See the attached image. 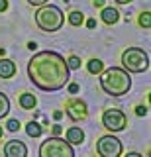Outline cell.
<instances>
[{"mask_svg":"<svg viewBox=\"0 0 151 157\" xmlns=\"http://www.w3.org/2000/svg\"><path fill=\"white\" fill-rule=\"evenodd\" d=\"M28 77L40 90L55 92L69 82L71 71L65 57L57 51H40L28 63Z\"/></svg>","mask_w":151,"mask_h":157,"instance_id":"obj_1","label":"cell"},{"mask_svg":"<svg viewBox=\"0 0 151 157\" xmlns=\"http://www.w3.org/2000/svg\"><path fill=\"white\" fill-rule=\"evenodd\" d=\"M100 86H102V90L110 96H124L131 86V77L128 75L126 69L112 67V69L102 73Z\"/></svg>","mask_w":151,"mask_h":157,"instance_id":"obj_2","label":"cell"},{"mask_svg":"<svg viewBox=\"0 0 151 157\" xmlns=\"http://www.w3.org/2000/svg\"><path fill=\"white\" fill-rule=\"evenodd\" d=\"M65 24V14L53 4H41L36 12V26L43 32H57Z\"/></svg>","mask_w":151,"mask_h":157,"instance_id":"obj_3","label":"cell"},{"mask_svg":"<svg viewBox=\"0 0 151 157\" xmlns=\"http://www.w3.org/2000/svg\"><path fill=\"white\" fill-rule=\"evenodd\" d=\"M122 65L128 73H143L149 69V55L139 47H128L122 53Z\"/></svg>","mask_w":151,"mask_h":157,"instance_id":"obj_4","label":"cell"},{"mask_svg":"<svg viewBox=\"0 0 151 157\" xmlns=\"http://www.w3.org/2000/svg\"><path fill=\"white\" fill-rule=\"evenodd\" d=\"M40 155L41 157H73L75 149L67 140L61 137H49L45 140L40 147Z\"/></svg>","mask_w":151,"mask_h":157,"instance_id":"obj_5","label":"cell"},{"mask_svg":"<svg viewBox=\"0 0 151 157\" xmlns=\"http://www.w3.org/2000/svg\"><path fill=\"white\" fill-rule=\"evenodd\" d=\"M102 124L108 132H124L128 126V116L118 108H108L102 114Z\"/></svg>","mask_w":151,"mask_h":157,"instance_id":"obj_6","label":"cell"},{"mask_svg":"<svg viewBox=\"0 0 151 157\" xmlns=\"http://www.w3.org/2000/svg\"><path fill=\"white\" fill-rule=\"evenodd\" d=\"M122 141L114 136H102L96 141V153L102 157H118L122 155Z\"/></svg>","mask_w":151,"mask_h":157,"instance_id":"obj_7","label":"cell"},{"mask_svg":"<svg viewBox=\"0 0 151 157\" xmlns=\"http://www.w3.org/2000/svg\"><path fill=\"white\" fill-rule=\"evenodd\" d=\"M65 112L73 122H81V120H85V118L89 116V108H86V104L82 100H71L69 104H67Z\"/></svg>","mask_w":151,"mask_h":157,"instance_id":"obj_8","label":"cell"},{"mask_svg":"<svg viewBox=\"0 0 151 157\" xmlns=\"http://www.w3.org/2000/svg\"><path fill=\"white\" fill-rule=\"evenodd\" d=\"M4 155H8V157H26L28 155V147L20 140H10L6 145H4Z\"/></svg>","mask_w":151,"mask_h":157,"instance_id":"obj_9","label":"cell"},{"mask_svg":"<svg viewBox=\"0 0 151 157\" xmlns=\"http://www.w3.org/2000/svg\"><path fill=\"white\" fill-rule=\"evenodd\" d=\"M16 71L18 67L12 59H0V78H12Z\"/></svg>","mask_w":151,"mask_h":157,"instance_id":"obj_10","label":"cell"},{"mask_svg":"<svg viewBox=\"0 0 151 157\" xmlns=\"http://www.w3.org/2000/svg\"><path fill=\"white\" fill-rule=\"evenodd\" d=\"M67 141H69L71 145H81L82 141H85V132H82L79 126L69 128V130H67Z\"/></svg>","mask_w":151,"mask_h":157,"instance_id":"obj_11","label":"cell"},{"mask_svg":"<svg viewBox=\"0 0 151 157\" xmlns=\"http://www.w3.org/2000/svg\"><path fill=\"white\" fill-rule=\"evenodd\" d=\"M102 22L108 24V26H112V24H116L120 20V12L116 8H102V14H100Z\"/></svg>","mask_w":151,"mask_h":157,"instance_id":"obj_12","label":"cell"},{"mask_svg":"<svg viewBox=\"0 0 151 157\" xmlns=\"http://www.w3.org/2000/svg\"><path fill=\"white\" fill-rule=\"evenodd\" d=\"M37 104V98L32 94V92H24V94H20V106L24 108V110H33Z\"/></svg>","mask_w":151,"mask_h":157,"instance_id":"obj_13","label":"cell"},{"mask_svg":"<svg viewBox=\"0 0 151 157\" xmlns=\"http://www.w3.org/2000/svg\"><path fill=\"white\" fill-rule=\"evenodd\" d=\"M86 69H89L90 75H100V73L104 71V63H102L100 59H90V61L86 63Z\"/></svg>","mask_w":151,"mask_h":157,"instance_id":"obj_14","label":"cell"},{"mask_svg":"<svg viewBox=\"0 0 151 157\" xmlns=\"http://www.w3.org/2000/svg\"><path fill=\"white\" fill-rule=\"evenodd\" d=\"M10 112V100L4 92H0V118H6Z\"/></svg>","mask_w":151,"mask_h":157,"instance_id":"obj_15","label":"cell"},{"mask_svg":"<svg viewBox=\"0 0 151 157\" xmlns=\"http://www.w3.org/2000/svg\"><path fill=\"white\" fill-rule=\"evenodd\" d=\"M26 132H28V136H30V137H40L43 130H41V126L37 124V122H30V124L26 126Z\"/></svg>","mask_w":151,"mask_h":157,"instance_id":"obj_16","label":"cell"},{"mask_svg":"<svg viewBox=\"0 0 151 157\" xmlns=\"http://www.w3.org/2000/svg\"><path fill=\"white\" fill-rule=\"evenodd\" d=\"M82 20H85V16H82V12H79V10H73L69 14V24L71 26H81Z\"/></svg>","mask_w":151,"mask_h":157,"instance_id":"obj_17","label":"cell"},{"mask_svg":"<svg viewBox=\"0 0 151 157\" xmlns=\"http://www.w3.org/2000/svg\"><path fill=\"white\" fill-rule=\"evenodd\" d=\"M139 26L143 28V29H149V26H151V14L149 12L139 14Z\"/></svg>","mask_w":151,"mask_h":157,"instance_id":"obj_18","label":"cell"},{"mask_svg":"<svg viewBox=\"0 0 151 157\" xmlns=\"http://www.w3.org/2000/svg\"><path fill=\"white\" fill-rule=\"evenodd\" d=\"M67 67H69V71H75V69H79V67H81V59L75 57V55L69 57V59H67Z\"/></svg>","mask_w":151,"mask_h":157,"instance_id":"obj_19","label":"cell"},{"mask_svg":"<svg viewBox=\"0 0 151 157\" xmlns=\"http://www.w3.org/2000/svg\"><path fill=\"white\" fill-rule=\"evenodd\" d=\"M8 130H10V132H18V130H20V122H18V120H8Z\"/></svg>","mask_w":151,"mask_h":157,"instance_id":"obj_20","label":"cell"},{"mask_svg":"<svg viewBox=\"0 0 151 157\" xmlns=\"http://www.w3.org/2000/svg\"><path fill=\"white\" fill-rule=\"evenodd\" d=\"M135 114H138V116H145V114H147V106H138Z\"/></svg>","mask_w":151,"mask_h":157,"instance_id":"obj_21","label":"cell"},{"mask_svg":"<svg viewBox=\"0 0 151 157\" xmlns=\"http://www.w3.org/2000/svg\"><path fill=\"white\" fill-rule=\"evenodd\" d=\"M32 6H41V4H47V0H28Z\"/></svg>","mask_w":151,"mask_h":157,"instance_id":"obj_22","label":"cell"},{"mask_svg":"<svg viewBox=\"0 0 151 157\" xmlns=\"http://www.w3.org/2000/svg\"><path fill=\"white\" fill-rule=\"evenodd\" d=\"M6 8H8V0H0V12H4Z\"/></svg>","mask_w":151,"mask_h":157,"instance_id":"obj_23","label":"cell"},{"mask_svg":"<svg viewBox=\"0 0 151 157\" xmlns=\"http://www.w3.org/2000/svg\"><path fill=\"white\" fill-rule=\"evenodd\" d=\"M69 92H73V94H75V92H79V85H71L69 86Z\"/></svg>","mask_w":151,"mask_h":157,"instance_id":"obj_24","label":"cell"},{"mask_svg":"<svg viewBox=\"0 0 151 157\" xmlns=\"http://www.w3.org/2000/svg\"><path fill=\"white\" fill-rule=\"evenodd\" d=\"M86 26H89V28L92 29V28H94V26H96V20H89V22H86Z\"/></svg>","mask_w":151,"mask_h":157,"instance_id":"obj_25","label":"cell"},{"mask_svg":"<svg viewBox=\"0 0 151 157\" xmlns=\"http://www.w3.org/2000/svg\"><path fill=\"white\" fill-rule=\"evenodd\" d=\"M114 2H116V4H130L131 0H114Z\"/></svg>","mask_w":151,"mask_h":157,"instance_id":"obj_26","label":"cell"},{"mask_svg":"<svg viewBox=\"0 0 151 157\" xmlns=\"http://www.w3.org/2000/svg\"><path fill=\"white\" fill-rule=\"evenodd\" d=\"M104 4V0H94V6H102Z\"/></svg>","mask_w":151,"mask_h":157,"instance_id":"obj_27","label":"cell"},{"mask_svg":"<svg viewBox=\"0 0 151 157\" xmlns=\"http://www.w3.org/2000/svg\"><path fill=\"white\" fill-rule=\"evenodd\" d=\"M0 140H2V128H0Z\"/></svg>","mask_w":151,"mask_h":157,"instance_id":"obj_28","label":"cell"}]
</instances>
